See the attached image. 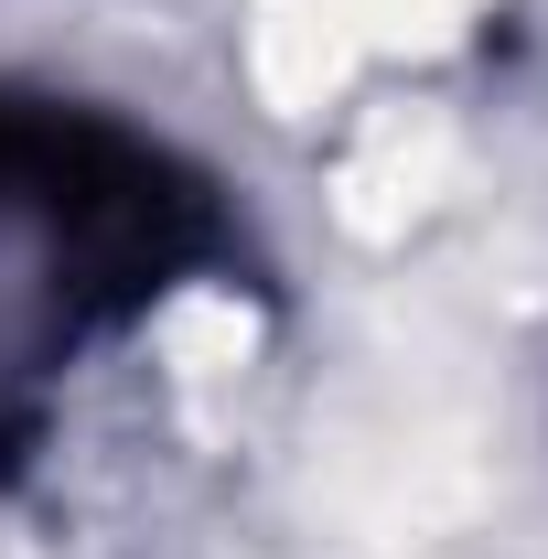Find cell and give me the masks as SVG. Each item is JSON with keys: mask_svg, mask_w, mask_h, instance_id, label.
I'll list each match as a JSON object with an SVG mask.
<instances>
[{"mask_svg": "<svg viewBox=\"0 0 548 559\" xmlns=\"http://www.w3.org/2000/svg\"><path fill=\"white\" fill-rule=\"evenodd\" d=\"M259 280V237L205 151L119 97L0 75V485L55 452L97 366L237 312Z\"/></svg>", "mask_w": 548, "mask_h": 559, "instance_id": "1", "label": "cell"}]
</instances>
